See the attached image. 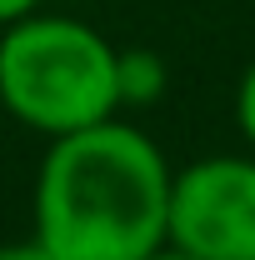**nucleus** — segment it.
<instances>
[{
  "label": "nucleus",
  "instance_id": "39448f33",
  "mask_svg": "<svg viewBox=\"0 0 255 260\" xmlns=\"http://www.w3.org/2000/svg\"><path fill=\"white\" fill-rule=\"evenodd\" d=\"M0 260H55V255L30 235V240H5V245H0Z\"/></svg>",
  "mask_w": 255,
  "mask_h": 260
},
{
  "label": "nucleus",
  "instance_id": "f03ea898",
  "mask_svg": "<svg viewBox=\"0 0 255 260\" xmlns=\"http://www.w3.org/2000/svg\"><path fill=\"white\" fill-rule=\"evenodd\" d=\"M0 105L45 140L100 125L125 105L120 50L85 20L30 10L0 30Z\"/></svg>",
  "mask_w": 255,
  "mask_h": 260
},
{
  "label": "nucleus",
  "instance_id": "f257e3e1",
  "mask_svg": "<svg viewBox=\"0 0 255 260\" xmlns=\"http://www.w3.org/2000/svg\"><path fill=\"white\" fill-rule=\"evenodd\" d=\"M170 160L120 115L55 135L35 175V240L55 260H145L165 245Z\"/></svg>",
  "mask_w": 255,
  "mask_h": 260
},
{
  "label": "nucleus",
  "instance_id": "0eeeda50",
  "mask_svg": "<svg viewBox=\"0 0 255 260\" xmlns=\"http://www.w3.org/2000/svg\"><path fill=\"white\" fill-rule=\"evenodd\" d=\"M145 260H195V255H185V250H175V245H160L155 255H145Z\"/></svg>",
  "mask_w": 255,
  "mask_h": 260
},
{
  "label": "nucleus",
  "instance_id": "423d86ee",
  "mask_svg": "<svg viewBox=\"0 0 255 260\" xmlns=\"http://www.w3.org/2000/svg\"><path fill=\"white\" fill-rule=\"evenodd\" d=\"M45 0H0V30L5 25H15V20H25L30 10H40Z\"/></svg>",
  "mask_w": 255,
  "mask_h": 260
},
{
  "label": "nucleus",
  "instance_id": "20e7f679",
  "mask_svg": "<svg viewBox=\"0 0 255 260\" xmlns=\"http://www.w3.org/2000/svg\"><path fill=\"white\" fill-rule=\"evenodd\" d=\"M235 125L245 135V145L255 150V60L245 65V75H240V85H235Z\"/></svg>",
  "mask_w": 255,
  "mask_h": 260
},
{
  "label": "nucleus",
  "instance_id": "7ed1b4c3",
  "mask_svg": "<svg viewBox=\"0 0 255 260\" xmlns=\"http://www.w3.org/2000/svg\"><path fill=\"white\" fill-rule=\"evenodd\" d=\"M165 245L195 260H255V155H205L175 170Z\"/></svg>",
  "mask_w": 255,
  "mask_h": 260
}]
</instances>
